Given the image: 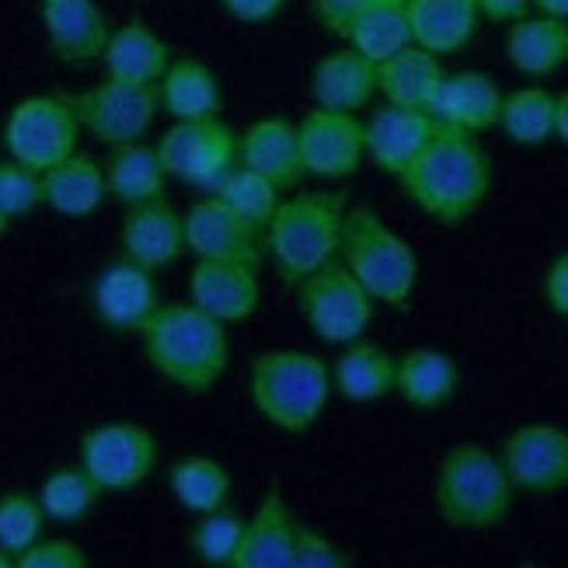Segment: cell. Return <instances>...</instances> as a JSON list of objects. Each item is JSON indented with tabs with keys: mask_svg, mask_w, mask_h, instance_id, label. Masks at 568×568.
<instances>
[{
	"mask_svg": "<svg viewBox=\"0 0 568 568\" xmlns=\"http://www.w3.org/2000/svg\"><path fill=\"white\" fill-rule=\"evenodd\" d=\"M18 568H88V555L73 540H36L18 558Z\"/></svg>",
	"mask_w": 568,
	"mask_h": 568,
	"instance_id": "cell-42",
	"label": "cell"
},
{
	"mask_svg": "<svg viewBox=\"0 0 568 568\" xmlns=\"http://www.w3.org/2000/svg\"><path fill=\"white\" fill-rule=\"evenodd\" d=\"M293 534L296 516L290 513L283 491H265L255 516L244 524V537L231 568H293Z\"/></svg>",
	"mask_w": 568,
	"mask_h": 568,
	"instance_id": "cell-22",
	"label": "cell"
},
{
	"mask_svg": "<svg viewBox=\"0 0 568 568\" xmlns=\"http://www.w3.org/2000/svg\"><path fill=\"white\" fill-rule=\"evenodd\" d=\"M304 175L314 179H349L366 158V122L356 112L311 109L296 122Z\"/></svg>",
	"mask_w": 568,
	"mask_h": 568,
	"instance_id": "cell-12",
	"label": "cell"
},
{
	"mask_svg": "<svg viewBox=\"0 0 568 568\" xmlns=\"http://www.w3.org/2000/svg\"><path fill=\"white\" fill-rule=\"evenodd\" d=\"M109 185H105V168L88 154L73 151L57 168L42 171V203L57 210L60 216H91L105 203Z\"/></svg>",
	"mask_w": 568,
	"mask_h": 568,
	"instance_id": "cell-29",
	"label": "cell"
},
{
	"mask_svg": "<svg viewBox=\"0 0 568 568\" xmlns=\"http://www.w3.org/2000/svg\"><path fill=\"white\" fill-rule=\"evenodd\" d=\"M258 237H262V231L244 224V220L237 213H231L216 195L195 203L185 213V252H192L195 258L244 262V265L258 268V262H262Z\"/></svg>",
	"mask_w": 568,
	"mask_h": 568,
	"instance_id": "cell-16",
	"label": "cell"
},
{
	"mask_svg": "<svg viewBox=\"0 0 568 568\" xmlns=\"http://www.w3.org/2000/svg\"><path fill=\"white\" fill-rule=\"evenodd\" d=\"M70 105L81 119V130L109 146H119L151 133L161 112V98L154 84H130L105 73V81H98L91 91L70 94Z\"/></svg>",
	"mask_w": 568,
	"mask_h": 568,
	"instance_id": "cell-10",
	"label": "cell"
},
{
	"mask_svg": "<svg viewBox=\"0 0 568 568\" xmlns=\"http://www.w3.org/2000/svg\"><path fill=\"white\" fill-rule=\"evenodd\" d=\"M81 119L70 105V94H29L11 109L4 122L8 158L32 168L49 171L78 151Z\"/></svg>",
	"mask_w": 568,
	"mask_h": 568,
	"instance_id": "cell-7",
	"label": "cell"
},
{
	"mask_svg": "<svg viewBox=\"0 0 568 568\" xmlns=\"http://www.w3.org/2000/svg\"><path fill=\"white\" fill-rule=\"evenodd\" d=\"M545 301L555 314L568 317V252L558 255L545 276Z\"/></svg>",
	"mask_w": 568,
	"mask_h": 568,
	"instance_id": "cell-45",
	"label": "cell"
},
{
	"mask_svg": "<svg viewBox=\"0 0 568 568\" xmlns=\"http://www.w3.org/2000/svg\"><path fill=\"white\" fill-rule=\"evenodd\" d=\"M366 4V0H311V8H314V18L325 24V29L332 36H349V24L353 18L359 14V8Z\"/></svg>",
	"mask_w": 568,
	"mask_h": 568,
	"instance_id": "cell-43",
	"label": "cell"
},
{
	"mask_svg": "<svg viewBox=\"0 0 568 568\" xmlns=\"http://www.w3.org/2000/svg\"><path fill=\"white\" fill-rule=\"evenodd\" d=\"M171 496L189 513H216L224 509L231 496V475L224 471V464H216L213 457H185L171 467L168 475Z\"/></svg>",
	"mask_w": 568,
	"mask_h": 568,
	"instance_id": "cell-34",
	"label": "cell"
},
{
	"mask_svg": "<svg viewBox=\"0 0 568 568\" xmlns=\"http://www.w3.org/2000/svg\"><path fill=\"white\" fill-rule=\"evenodd\" d=\"M220 4L241 24H262L280 14L286 8V0H220Z\"/></svg>",
	"mask_w": 568,
	"mask_h": 568,
	"instance_id": "cell-44",
	"label": "cell"
},
{
	"mask_svg": "<svg viewBox=\"0 0 568 568\" xmlns=\"http://www.w3.org/2000/svg\"><path fill=\"white\" fill-rule=\"evenodd\" d=\"M506 57L527 78H551L568 63V21L551 14H524L506 32Z\"/></svg>",
	"mask_w": 568,
	"mask_h": 568,
	"instance_id": "cell-28",
	"label": "cell"
},
{
	"mask_svg": "<svg viewBox=\"0 0 568 568\" xmlns=\"http://www.w3.org/2000/svg\"><path fill=\"white\" fill-rule=\"evenodd\" d=\"M119 244L122 258L158 273V268L179 262V255L185 252V216L164 200L133 206L126 220H122Z\"/></svg>",
	"mask_w": 568,
	"mask_h": 568,
	"instance_id": "cell-18",
	"label": "cell"
},
{
	"mask_svg": "<svg viewBox=\"0 0 568 568\" xmlns=\"http://www.w3.org/2000/svg\"><path fill=\"white\" fill-rule=\"evenodd\" d=\"M244 524H248V520H241V516L224 513V509L206 513L203 520H200V527H195L192 537H189L195 558H200L203 565L231 568V565H234V555H237V548H241Z\"/></svg>",
	"mask_w": 568,
	"mask_h": 568,
	"instance_id": "cell-39",
	"label": "cell"
},
{
	"mask_svg": "<svg viewBox=\"0 0 568 568\" xmlns=\"http://www.w3.org/2000/svg\"><path fill=\"white\" fill-rule=\"evenodd\" d=\"M42 206V175L18 161H0V216L18 220Z\"/></svg>",
	"mask_w": 568,
	"mask_h": 568,
	"instance_id": "cell-40",
	"label": "cell"
},
{
	"mask_svg": "<svg viewBox=\"0 0 568 568\" xmlns=\"http://www.w3.org/2000/svg\"><path fill=\"white\" fill-rule=\"evenodd\" d=\"M478 11L496 24H513L530 11V0H478Z\"/></svg>",
	"mask_w": 568,
	"mask_h": 568,
	"instance_id": "cell-46",
	"label": "cell"
},
{
	"mask_svg": "<svg viewBox=\"0 0 568 568\" xmlns=\"http://www.w3.org/2000/svg\"><path fill=\"white\" fill-rule=\"evenodd\" d=\"M158 158L171 179L213 192L237 168V133L220 119H185L161 136Z\"/></svg>",
	"mask_w": 568,
	"mask_h": 568,
	"instance_id": "cell-9",
	"label": "cell"
},
{
	"mask_svg": "<svg viewBox=\"0 0 568 568\" xmlns=\"http://www.w3.org/2000/svg\"><path fill=\"white\" fill-rule=\"evenodd\" d=\"M105 73L115 81H130V84H154L164 78V70L171 67V45L151 32L140 18L119 24L109 36L105 53H102Z\"/></svg>",
	"mask_w": 568,
	"mask_h": 568,
	"instance_id": "cell-25",
	"label": "cell"
},
{
	"mask_svg": "<svg viewBox=\"0 0 568 568\" xmlns=\"http://www.w3.org/2000/svg\"><path fill=\"white\" fill-rule=\"evenodd\" d=\"M513 491L516 488L496 454L478 447V443H460L439 464L433 503L447 527L485 534L506 524Z\"/></svg>",
	"mask_w": 568,
	"mask_h": 568,
	"instance_id": "cell-3",
	"label": "cell"
},
{
	"mask_svg": "<svg viewBox=\"0 0 568 568\" xmlns=\"http://www.w3.org/2000/svg\"><path fill=\"white\" fill-rule=\"evenodd\" d=\"M8 234V220L4 216H0V237H4Z\"/></svg>",
	"mask_w": 568,
	"mask_h": 568,
	"instance_id": "cell-50",
	"label": "cell"
},
{
	"mask_svg": "<svg viewBox=\"0 0 568 568\" xmlns=\"http://www.w3.org/2000/svg\"><path fill=\"white\" fill-rule=\"evenodd\" d=\"M342 216L345 200L338 192H296L280 200L262 234L276 276L286 286H296L338 255Z\"/></svg>",
	"mask_w": 568,
	"mask_h": 568,
	"instance_id": "cell-4",
	"label": "cell"
},
{
	"mask_svg": "<svg viewBox=\"0 0 568 568\" xmlns=\"http://www.w3.org/2000/svg\"><path fill=\"white\" fill-rule=\"evenodd\" d=\"M499 109H503L499 84L481 70H460L443 78L429 105V115L436 119V126H450L475 136L499 126Z\"/></svg>",
	"mask_w": 568,
	"mask_h": 568,
	"instance_id": "cell-19",
	"label": "cell"
},
{
	"mask_svg": "<svg viewBox=\"0 0 568 568\" xmlns=\"http://www.w3.org/2000/svg\"><path fill=\"white\" fill-rule=\"evenodd\" d=\"M237 164L258 171V175H265L280 192L293 189L304 179L296 126L283 115H268V119L252 122V126L237 136Z\"/></svg>",
	"mask_w": 568,
	"mask_h": 568,
	"instance_id": "cell-21",
	"label": "cell"
},
{
	"mask_svg": "<svg viewBox=\"0 0 568 568\" xmlns=\"http://www.w3.org/2000/svg\"><path fill=\"white\" fill-rule=\"evenodd\" d=\"M555 136L568 143V91L555 98Z\"/></svg>",
	"mask_w": 568,
	"mask_h": 568,
	"instance_id": "cell-47",
	"label": "cell"
},
{
	"mask_svg": "<svg viewBox=\"0 0 568 568\" xmlns=\"http://www.w3.org/2000/svg\"><path fill=\"white\" fill-rule=\"evenodd\" d=\"M94 314L105 328L119 335H140L146 321L161 307L158 283L151 268H143L130 258L109 262L102 276L94 280Z\"/></svg>",
	"mask_w": 568,
	"mask_h": 568,
	"instance_id": "cell-14",
	"label": "cell"
},
{
	"mask_svg": "<svg viewBox=\"0 0 568 568\" xmlns=\"http://www.w3.org/2000/svg\"><path fill=\"white\" fill-rule=\"evenodd\" d=\"M332 390V369L311 353L276 349L252 359V402L283 433H307Z\"/></svg>",
	"mask_w": 568,
	"mask_h": 568,
	"instance_id": "cell-6",
	"label": "cell"
},
{
	"mask_svg": "<svg viewBox=\"0 0 568 568\" xmlns=\"http://www.w3.org/2000/svg\"><path fill=\"white\" fill-rule=\"evenodd\" d=\"M296 301H301L311 332L328 345H349L363 338L374 321V296L345 268V262L335 258L296 283Z\"/></svg>",
	"mask_w": 568,
	"mask_h": 568,
	"instance_id": "cell-8",
	"label": "cell"
},
{
	"mask_svg": "<svg viewBox=\"0 0 568 568\" xmlns=\"http://www.w3.org/2000/svg\"><path fill=\"white\" fill-rule=\"evenodd\" d=\"M158 439L133 423H105L81 439V467L102 491H130L151 478Z\"/></svg>",
	"mask_w": 568,
	"mask_h": 568,
	"instance_id": "cell-11",
	"label": "cell"
},
{
	"mask_svg": "<svg viewBox=\"0 0 568 568\" xmlns=\"http://www.w3.org/2000/svg\"><path fill=\"white\" fill-rule=\"evenodd\" d=\"M18 561L11 558V555H4V551H0V568H14Z\"/></svg>",
	"mask_w": 568,
	"mask_h": 568,
	"instance_id": "cell-49",
	"label": "cell"
},
{
	"mask_svg": "<svg viewBox=\"0 0 568 568\" xmlns=\"http://www.w3.org/2000/svg\"><path fill=\"white\" fill-rule=\"evenodd\" d=\"M394 366H398V359H394L387 349L356 338V342H349V349L335 359L332 387L345 402H356V405L381 402L394 390Z\"/></svg>",
	"mask_w": 568,
	"mask_h": 568,
	"instance_id": "cell-32",
	"label": "cell"
},
{
	"mask_svg": "<svg viewBox=\"0 0 568 568\" xmlns=\"http://www.w3.org/2000/svg\"><path fill=\"white\" fill-rule=\"evenodd\" d=\"M443 78H447V70H443L439 57L415 42L405 45L402 53L387 57L384 63H377V91L387 98V105H402V109L429 112Z\"/></svg>",
	"mask_w": 568,
	"mask_h": 568,
	"instance_id": "cell-26",
	"label": "cell"
},
{
	"mask_svg": "<svg viewBox=\"0 0 568 568\" xmlns=\"http://www.w3.org/2000/svg\"><path fill=\"white\" fill-rule=\"evenodd\" d=\"M102 168H105L109 195L119 200L126 210L164 200L168 171L158 158V146H146L143 140L119 143L102 161Z\"/></svg>",
	"mask_w": 568,
	"mask_h": 568,
	"instance_id": "cell-27",
	"label": "cell"
},
{
	"mask_svg": "<svg viewBox=\"0 0 568 568\" xmlns=\"http://www.w3.org/2000/svg\"><path fill=\"white\" fill-rule=\"evenodd\" d=\"M555 98L548 88H520L503 94L499 126L520 146H540L555 140Z\"/></svg>",
	"mask_w": 568,
	"mask_h": 568,
	"instance_id": "cell-35",
	"label": "cell"
},
{
	"mask_svg": "<svg viewBox=\"0 0 568 568\" xmlns=\"http://www.w3.org/2000/svg\"><path fill=\"white\" fill-rule=\"evenodd\" d=\"M349 45L366 60L384 63L387 57L412 45L408 0H366L349 24Z\"/></svg>",
	"mask_w": 568,
	"mask_h": 568,
	"instance_id": "cell-33",
	"label": "cell"
},
{
	"mask_svg": "<svg viewBox=\"0 0 568 568\" xmlns=\"http://www.w3.org/2000/svg\"><path fill=\"white\" fill-rule=\"evenodd\" d=\"M356 558L342 551L335 540H328L321 530L296 524L293 534V568H349Z\"/></svg>",
	"mask_w": 568,
	"mask_h": 568,
	"instance_id": "cell-41",
	"label": "cell"
},
{
	"mask_svg": "<svg viewBox=\"0 0 568 568\" xmlns=\"http://www.w3.org/2000/svg\"><path fill=\"white\" fill-rule=\"evenodd\" d=\"M398 182L408 200L436 224L457 227L481 210L491 189V168L471 133L436 126Z\"/></svg>",
	"mask_w": 568,
	"mask_h": 568,
	"instance_id": "cell-1",
	"label": "cell"
},
{
	"mask_svg": "<svg viewBox=\"0 0 568 568\" xmlns=\"http://www.w3.org/2000/svg\"><path fill=\"white\" fill-rule=\"evenodd\" d=\"M311 91L317 109L332 112H359L377 94V63L356 49H338L314 67Z\"/></svg>",
	"mask_w": 568,
	"mask_h": 568,
	"instance_id": "cell-23",
	"label": "cell"
},
{
	"mask_svg": "<svg viewBox=\"0 0 568 568\" xmlns=\"http://www.w3.org/2000/svg\"><path fill=\"white\" fill-rule=\"evenodd\" d=\"M338 255L374 301L390 304L398 311L408 307L418 283V258L412 252V244L402 234H394L377 210L369 206L345 210Z\"/></svg>",
	"mask_w": 568,
	"mask_h": 568,
	"instance_id": "cell-5",
	"label": "cell"
},
{
	"mask_svg": "<svg viewBox=\"0 0 568 568\" xmlns=\"http://www.w3.org/2000/svg\"><path fill=\"white\" fill-rule=\"evenodd\" d=\"M503 467L520 491H561L568 488V429L534 423L520 426L503 443Z\"/></svg>",
	"mask_w": 568,
	"mask_h": 568,
	"instance_id": "cell-13",
	"label": "cell"
},
{
	"mask_svg": "<svg viewBox=\"0 0 568 568\" xmlns=\"http://www.w3.org/2000/svg\"><path fill=\"white\" fill-rule=\"evenodd\" d=\"M210 195H216L220 203H224L231 213H237L244 224H252L255 231H265V224L273 220V213L280 206V189L244 164H237Z\"/></svg>",
	"mask_w": 568,
	"mask_h": 568,
	"instance_id": "cell-36",
	"label": "cell"
},
{
	"mask_svg": "<svg viewBox=\"0 0 568 568\" xmlns=\"http://www.w3.org/2000/svg\"><path fill=\"white\" fill-rule=\"evenodd\" d=\"M460 387V369L454 363V356L439 353V349H408L405 356H398V366H394V390L412 408H443Z\"/></svg>",
	"mask_w": 568,
	"mask_h": 568,
	"instance_id": "cell-30",
	"label": "cell"
},
{
	"mask_svg": "<svg viewBox=\"0 0 568 568\" xmlns=\"http://www.w3.org/2000/svg\"><path fill=\"white\" fill-rule=\"evenodd\" d=\"M478 0H408L412 42L436 57H450L478 32Z\"/></svg>",
	"mask_w": 568,
	"mask_h": 568,
	"instance_id": "cell-24",
	"label": "cell"
},
{
	"mask_svg": "<svg viewBox=\"0 0 568 568\" xmlns=\"http://www.w3.org/2000/svg\"><path fill=\"white\" fill-rule=\"evenodd\" d=\"M102 499V488L94 485V478L84 471V467H60L53 471L42 488H39V503L45 520L53 524H78L98 506Z\"/></svg>",
	"mask_w": 568,
	"mask_h": 568,
	"instance_id": "cell-37",
	"label": "cell"
},
{
	"mask_svg": "<svg viewBox=\"0 0 568 568\" xmlns=\"http://www.w3.org/2000/svg\"><path fill=\"white\" fill-rule=\"evenodd\" d=\"M189 296L195 307L216 317L220 325H237V321H248L262 304L258 268L244 262L200 258L189 280Z\"/></svg>",
	"mask_w": 568,
	"mask_h": 568,
	"instance_id": "cell-17",
	"label": "cell"
},
{
	"mask_svg": "<svg viewBox=\"0 0 568 568\" xmlns=\"http://www.w3.org/2000/svg\"><path fill=\"white\" fill-rule=\"evenodd\" d=\"M530 8H537L540 14H551L568 21V0H530Z\"/></svg>",
	"mask_w": 568,
	"mask_h": 568,
	"instance_id": "cell-48",
	"label": "cell"
},
{
	"mask_svg": "<svg viewBox=\"0 0 568 568\" xmlns=\"http://www.w3.org/2000/svg\"><path fill=\"white\" fill-rule=\"evenodd\" d=\"M161 109L175 119H216L224 109V94H220L216 73L200 60H171L164 78L158 81Z\"/></svg>",
	"mask_w": 568,
	"mask_h": 568,
	"instance_id": "cell-31",
	"label": "cell"
},
{
	"mask_svg": "<svg viewBox=\"0 0 568 568\" xmlns=\"http://www.w3.org/2000/svg\"><path fill=\"white\" fill-rule=\"evenodd\" d=\"M39 21L53 57L67 67L102 60L112 24L94 0H39Z\"/></svg>",
	"mask_w": 568,
	"mask_h": 568,
	"instance_id": "cell-15",
	"label": "cell"
},
{
	"mask_svg": "<svg viewBox=\"0 0 568 568\" xmlns=\"http://www.w3.org/2000/svg\"><path fill=\"white\" fill-rule=\"evenodd\" d=\"M433 133H436V119L429 112L384 105L366 122V158L381 171H387V175L398 179L415 161V154L429 143Z\"/></svg>",
	"mask_w": 568,
	"mask_h": 568,
	"instance_id": "cell-20",
	"label": "cell"
},
{
	"mask_svg": "<svg viewBox=\"0 0 568 568\" xmlns=\"http://www.w3.org/2000/svg\"><path fill=\"white\" fill-rule=\"evenodd\" d=\"M140 338L146 363L189 394H206L231 366L224 325L195 304H161Z\"/></svg>",
	"mask_w": 568,
	"mask_h": 568,
	"instance_id": "cell-2",
	"label": "cell"
},
{
	"mask_svg": "<svg viewBox=\"0 0 568 568\" xmlns=\"http://www.w3.org/2000/svg\"><path fill=\"white\" fill-rule=\"evenodd\" d=\"M42 530H45V513L39 496H29V491H8V496H0V551L18 561L36 540H42Z\"/></svg>",
	"mask_w": 568,
	"mask_h": 568,
	"instance_id": "cell-38",
	"label": "cell"
}]
</instances>
